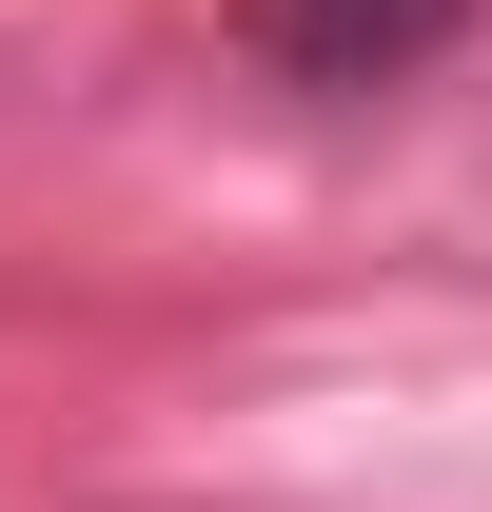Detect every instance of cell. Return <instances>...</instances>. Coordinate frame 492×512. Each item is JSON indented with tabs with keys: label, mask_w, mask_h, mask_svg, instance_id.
I'll return each mask as SVG.
<instances>
[{
	"label": "cell",
	"mask_w": 492,
	"mask_h": 512,
	"mask_svg": "<svg viewBox=\"0 0 492 512\" xmlns=\"http://www.w3.org/2000/svg\"><path fill=\"white\" fill-rule=\"evenodd\" d=\"M473 40V0H276V60L315 79V99H394V79H433Z\"/></svg>",
	"instance_id": "obj_1"
}]
</instances>
